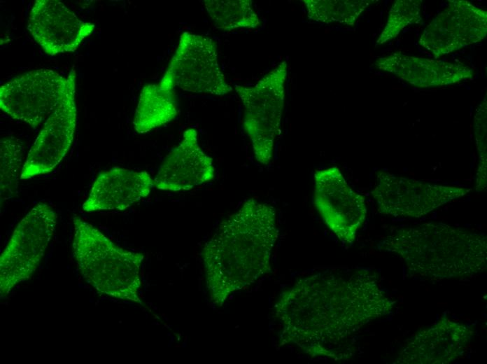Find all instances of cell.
<instances>
[{"label":"cell","instance_id":"2e32d148","mask_svg":"<svg viewBox=\"0 0 487 364\" xmlns=\"http://www.w3.org/2000/svg\"><path fill=\"white\" fill-rule=\"evenodd\" d=\"M154 186L146 172L114 167L99 173L83 209L87 212L122 211L147 197Z\"/></svg>","mask_w":487,"mask_h":364},{"label":"cell","instance_id":"9a60e30c","mask_svg":"<svg viewBox=\"0 0 487 364\" xmlns=\"http://www.w3.org/2000/svg\"><path fill=\"white\" fill-rule=\"evenodd\" d=\"M196 129L186 130L179 144L171 150L158 169L155 186L162 190H188L215 176L212 159L198 143Z\"/></svg>","mask_w":487,"mask_h":364},{"label":"cell","instance_id":"ac0fdd59","mask_svg":"<svg viewBox=\"0 0 487 364\" xmlns=\"http://www.w3.org/2000/svg\"><path fill=\"white\" fill-rule=\"evenodd\" d=\"M178 115L174 90L162 81L144 86L140 93L133 125L139 133H146L164 125Z\"/></svg>","mask_w":487,"mask_h":364},{"label":"cell","instance_id":"8992f818","mask_svg":"<svg viewBox=\"0 0 487 364\" xmlns=\"http://www.w3.org/2000/svg\"><path fill=\"white\" fill-rule=\"evenodd\" d=\"M57 214L44 203L36 204L20 221L0 256L1 298L30 279L55 232Z\"/></svg>","mask_w":487,"mask_h":364},{"label":"cell","instance_id":"6da1fadb","mask_svg":"<svg viewBox=\"0 0 487 364\" xmlns=\"http://www.w3.org/2000/svg\"><path fill=\"white\" fill-rule=\"evenodd\" d=\"M395 304L375 270L335 268L297 280L280 295L274 310L281 344L340 360L353 356L360 330L390 315Z\"/></svg>","mask_w":487,"mask_h":364},{"label":"cell","instance_id":"7c38bea8","mask_svg":"<svg viewBox=\"0 0 487 364\" xmlns=\"http://www.w3.org/2000/svg\"><path fill=\"white\" fill-rule=\"evenodd\" d=\"M486 33V10L465 0H451L426 26L418 43L438 57L481 41Z\"/></svg>","mask_w":487,"mask_h":364},{"label":"cell","instance_id":"3957f363","mask_svg":"<svg viewBox=\"0 0 487 364\" xmlns=\"http://www.w3.org/2000/svg\"><path fill=\"white\" fill-rule=\"evenodd\" d=\"M414 275L430 279L470 277L487 268V237L443 223L396 229L381 244Z\"/></svg>","mask_w":487,"mask_h":364},{"label":"cell","instance_id":"5b68a950","mask_svg":"<svg viewBox=\"0 0 487 364\" xmlns=\"http://www.w3.org/2000/svg\"><path fill=\"white\" fill-rule=\"evenodd\" d=\"M288 64L279 63L251 87L235 85L244 107V127L256 160L268 164L280 132Z\"/></svg>","mask_w":487,"mask_h":364},{"label":"cell","instance_id":"8fae6325","mask_svg":"<svg viewBox=\"0 0 487 364\" xmlns=\"http://www.w3.org/2000/svg\"><path fill=\"white\" fill-rule=\"evenodd\" d=\"M68 78L63 99L45 120L28 153L21 172L22 179L51 172L71 146L76 122L74 69L71 70Z\"/></svg>","mask_w":487,"mask_h":364},{"label":"cell","instance_id":"7402d4cb","mask_svg":"<svg viewBox=\"0 0 487 364\" xmlns=\"http://www.w3.org/2000/svg\"><path fill=\"white\" fill-rule=\"evenodd\" d=\"M421 4L418 0H397L392 5L387 23L376 43L381 45L396 37L407 25L421 20Z\"/></svg>","mask_w":487,"mask_h":364},{"label":"cell","instance_id":"ba28073f","mask_svg":"<svg viewBox=\"0 0 487 364\" xmlns=\"http://www.w3.org/2000/svg\"><path fill=\"white\" fill-rule=\"evenodd\" d=\"M69 78L48 69L16 76L0 88V107L14 119L35 127L45 122L63 99Z\"/></svg>","mask_w":487,"mask_h":364},{"label":"cell","instance_id":"ffe728a7","mask_svg":"<svg viewBox=\"0 0 487 364\" xmlns=\"http://www.w3.org/2000/svg\"><path fill=\"white\" fill-rule=\"evenodd\" d=\"M308 18L313 21L353 25L372 2L368 0H304Z\"/></svg>","mask_w":487,"mask_h":364},{"label":"cell","instance_id":"4fadbf2b","mask_svg":"<svg viewBox=\"0 0 487 364\" xmlns=\"http://www.w3.org/2000/svg\"><path fill=\"white\" fill-rule=\"evenodd\" d=\"M94 27L57 0L36 1L27 24L34 40L50 55L76 50Z\"/></svg>","mask_w":487,"mask_h":364},{"label":"cell","instance_id":"d6986e66","mask_svg":"<svg viewBox=\"0 0 487 364\" xmlns=\"http://www.w3.org/2000/svg\"><path fill=\"white\" fill-rule=\"evenodd\" d=\"M204 4L218 28L224 30L255 28L260 24L250 0H206Z\"/></svg>","mask_w":487,"mask_h":364},{"label":"cell","instance_id":"e0dca14e","mask_svg":"<svg viewBox=\"0 0 487 364\" xmlns=\"http://www.w3.org/2000/svg\"><path fill=\"white\" fill-rule=\"evenodd\" d=\"M375 66L421 88L459 83L474 75L472 69L462 62L431 59L400 52L378 59Z\"/></svg>","mask_w":487,"mask_h":364},{"label":"cell","instance_id":"5bb4252c","mask_svg":"<svg viewBox=\"0 0 487 364\" xmlns=\"http://www.w3.org/2000/svg\"><path fill=\"white\" fill-rule=\"evenodd\" d=\"M473 331L465 324L442 318L419 331L402 347L397 364H446L467 352Z\"/></svg>","mask_w":487,"mask_h":364},{"label":"cell","instance_id":"603a6c76","mask_svg":"<svg viewBox=\"0 0 487 364\" xmlns=\"http://www.w3.org/2000/svg\"><path fill=\"white\" fill-rule=\"evenodd\" d=\"M475 134L479 155V166L477 179V190L486 187V102H484L475 115Z\"/></svg>","mask_w":487,"mask_h":364},{"label":"cell","instance_id":"7a4b0ae2","mask_svg":"<svg viewBox=\"0 0 487 364\" xmlns=\"http://www.w3.org/2000/svg\"><path fill=\"white\" fill-rule=\"evenodd\" d=\"M278 237L275 209L254 199L218 225L202 251L206 286L214 304L221 306L232 293L270 270Z\"/></svg>","mask_w":487,"mask_h":364},{"label":"cell","instance_id":"277c9868","mask_svg":"<svg viewBox=\"0 0 487 364\" xmlns=\"http://www.w3.org/2000/svg\"><path fill=\"white\" fill-rule=\"evenodd\" d=\"M72 248L82 276L101 295L142 304L141 253L123 249L78 216L73 218Z\"/></svg>","mask_w":487,"mask_h":364},{"label":"cell","instance_id":"9c48e42d","mask_svg":"<svg viewBox=\"0 0 487 364\" xmlns=\"http://www.w3.org/2000/svg\"><path fill=\"white\" fill-rule=\"evenodd\" d=\"M376 180L372 195L379 211L393 216L420 218L471 191L397 176L386 171L377 172Z\"/></svg>","mask_w":487,"mask_h":364},{"label":"cell","instance_id":"52a82bcc","mask_svg":"<svg viewBox=\"0 0 487 364\" xmlns=\"http://www.w3.org/2000/svg\"><path fill=\"white\" fill-rule=\"evenodd\" d=\"M168 88L221 96L232 91L218 61L214 41L188 31L180 36L178 47L160 80Z\"/></svg>","mask_w":487,"mask_h":364},{"label":"cell","instance_id":"30bf717a","mask_svg":"<svg viewBox=\"0 0 487 364\" xmlns=\"http://www.w3.org/2000/svg\"><path fill=\"white\" fill-rule=\"evenodd\" d=\"M314 205L324 223L341 241L348 244L354 241L366 219V203L337 167L315 172Z\"/></svg>","mask_w":487,"mask_h":364},{"label":"cell","instance_id":"44dd1931","mask_svg":"<svg viewBox=\"0 0 487 364\" xmlns=\"http://www.w3.org/2000/svg\"><path fill=\"white\" fill-rule=\"evenodd\" d=\"M1 200H4L13 197L17 190L20 171L24 164V149L23 143L15 136L3 138L0 141Z\"/></svg>","mask_w":487,"mask_h":364}]
</instances>
